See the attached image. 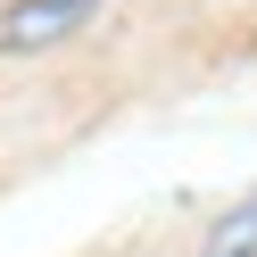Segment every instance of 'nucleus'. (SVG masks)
Segmentation results:
<instances>
[{
    "label": "nucleus",
    "mask_w": 257,
    "mask_h": 257,
    "mask_svg": "<svg viewBox=\"0 0 257 257\" xmlns=\"http://www.w3.org/2000/svg\"><path fill=\"white\" fill-rule=\"evenodd\" d=\"M100 17V0H17L0 17V50H42V42H67L75 25Z\"/></svg>",
    "instance_id": "1"
},
{
    "label": "nucleus",
    "mask_w": 257,
    "mask_h": 257,
    "mask_svg": "<svg viewBox=\"0 0 257 257\" xmlns=\"http://www.w3.org/2000/svg\"><path fill=\"white\" fill-rule=\"evenodd\" d=\"M207 257H257V191L216 224V232H207Z\"/></svg>",
    "instance_id": "2"
}]
</instances>
